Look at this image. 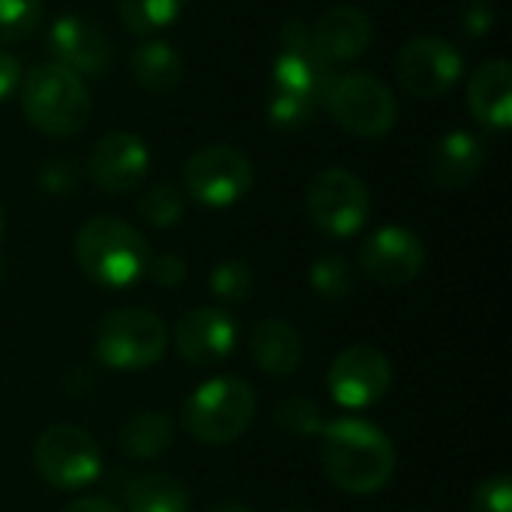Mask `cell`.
Masks as SVG:
<instances>
[{
  "instance_id": "obj_1",
  "label": "cell",
  "mask_w": 512,
  "mask_h": 512,
  "mask_svg": "<svg viewBox=\"0 0 512 512\" xmlns=\"http://www.w3.org/2000/svg\"><path fill=\"white\" fill-rule=\"evenodd\" d=\"M321 465L330 483L348 495H375L396 474V447L360 417H339L321 429Z\"/></svg>"
},
{
  "instance_id": "obj_2",
  "label": "cell",
  "mask_w": 512,
  "mask_h": 512,
  "mask_svg": "<svg viewBox=\"0 0 512 512\" xmlns=\"http://www.w3.org/2000/svg\"><path fill=\"white\" fill-rule=\"evenodd\" d=\"M150 246L138 228L117 216H93L75 234V261L81 273L102 288H132L147 276Z\"/></svg>"
},
{
  "instance_id": "obj_3",
  "label": "cell",
  "mask_w": 512,
  "mask_h": 512,
  "mask_svg": "<svg viewBox=\"0 0 512 512\" xmlns=\"http://www.w3.org/2000/svg\"><path fill=\"white\" fill-rule=\"evenodd\" d=\"M21 111L36 132L69 138L90 120V93L81 75L51 60L21 81Z\"/></svg>"
},
{
  "instance_id": "obj_4",
  "label": "cell",
  "mask_w": 512,
  "mask_h": 512,
  "mask_svg": "<svg viewBox=\"0 0 512 512\" xmlns=\"http://www.w3.org/2000/svg\"><path fill=\"white\" fill-rule=\"evenodd\" d=\"M258 411L255 390L243 378L219 375L192 390L183 405L180 423L198 444L222 447L246 435Z\"/></svg>"
},
{
  "instance_id": "obj_5",
  "label": "cell",
  "mask_w": 512,
  "mask_h": 512,
  "mask_svg": "<svg viewBox=\"0 0 512 512\" xmlns=\"http://www.w3.org/2000/svg\"><path fill=\"white\" fill-rule=\"evenodd\" d=\"M168 348V327L150 309H114L93 333V354L99 366L114 372H141L162 360Z\"/></svg>"
},
{
  "instance_id": "obj_6",
  "label": "cell",
  "mask_w": 512,
  "mask_h": 512,
  "mask_svg": "<svg viewBox=\"0 0 512 512\" xmlns=\"http://www.w3.org/2000/svg\"><path fill=\"white\" fill-rule=\"evenodd\" d=\"M321 105L345 132L357 138H381L396 126V96L384 81L366 72L333 75Z\"/></svg>"
},
{
  "instance_id": "obj_7",
  "label": "cell",
  "mask_w": 512,
  "mask_h": 512,
  "mask_svg": "<svg viewBox=\"0 0 512 512\" xmlns=\"http://www.w3.org/2000/svg\"><path fill=\"white\" fill-rule=\"evenodd\" d=\"M33 465L39 477L60 492H78L99 480L102 450L90 432L69 423L48 426L33 444Z\"/></svg>"
},
{
  "instance_id": "obj_8",
  "label": "cell",
  "mask_w": 512,
  "mask_h": 512,
  "mask_svg": "<svg viewBox=\"0 0 512 512\" xmlns=\"http://www.w3.org/2000/svg\"><path fill=\"white\" fill-rule=\"evenodd\" d=\"M306 210L312 225L333 237L345 240L363 231L372 213L369 186L348 168H324L312 177L306 189Z\"/></svg>"
},
{
  "instance_id": "obj_9",
  "label": "cell",
  "mask_w": 512,
  "mask_h": 512,
  "mask_svg": "<svg viewBox=\"0 0 512 512\" xmlns=\"http://www.w3.org/2000/svg\"><path fill=\"white\" fill-rule=\"evenodd\" d=\"M252 162L234 144H207L183 165V189L192 201L222 210L252 189Z\"/></svg>"
},
{
  "instance_id": "obj_10",
  "label": "cell",
  "mask_w": 512,
  "mask_h": 512,
  "mask_svg": "<svg viewBox=\"0 0 512 512\" xmlns=\"http://www.w3.org/2000/svg\"><path fill=\"white\" fill-rule=\"evenodd\" d=\"M462 54L441 36L408 39L396 54V78L405 93L417 99H438L450 93L462 78Z\"/></svg>"
},
{
  "instance_id": "obj_11",
  "label": "cell",
  "mask_w": 512,
  "mask_h": 512,
  "mask_svg": "<svg viewBox=\"0 0 512 512\" xmlns=\"http://www.w3.org/2000/svg\"><path fill=\"white\" fill-rule=\"evenodd\" d=\"M393 384V366L375 345H351L336 354L327 372V390L345 411L378 405Z\"/></svg>"
},
{
  "instance_id": "obj_12",
  "label": "cell",
  "mask_w": 512,
  "mask_h": 512,
  "mask_svg": "<svg viewBox=\"0 0 512 512\" xmlns=\"http://www.w3.org/2000/svg\"><path fill=\"white\" fill-rule=\"evenodd\" d=\"M330 81H333V69H330V63H324L318 57L309 27L300 18L285 21L279 30V54L273 63V87L321 102Z\"/></svg>"
},
{
  "instance_id": "obj_13",
  "label": "cell",
  "mask_w": 512,
  "mask_h": 512,
  "mask_svg": "<svg viewBox=\"0 0 512 512\" xmlns=\"http://www.w3.org/2000/svg\"><path fill=\"white\" fill-rule=\"evenodd\" d=\"M360 267L384 288H402L414 282L426 267V246L423 240L402 228V225H384L369 234V240L360 249Z\"/></svg>"
},
{
  "instance_id": "obj_14",
  "label": "cell",
  "mask_w": 512,
  "mask_h": 512,
  "mask_svg": "<svg viewBox=\"0 0 512 512\" xmlns=\"http://www.w3.org/2000/svg\"><path fill=\"white\" fill-rule=\"evenodd\" d=\"M237 336L234 318L216 306L189 309L174 324V348L180 360L195 369H213L225 363L237 348Z\"/></svg>"
},
{
  "instance_id": "obj_15",
  "label": "cell",
  "mask_w": 512,
  "mask_h": 512,
  "mask_svg": "<svg viewBox=\"0 0 512 512\" xmlns=\"http://www.w3.org/2000/svg\"><path fill=\"white\" fill-rule=\"evenodd\" d=\"M150 168V150L135 132L102 135L87 156V177L108 195L132 192L144 183Z\"/></svg>"
},
{
  "instance_id": "obj_16",
  "label": "cell",
  "mask_w": 512,
  "mask_h": 512,
  "mask_svg": "<svg viewBox=\"0 0 512 512\" xmlns=\"http://www.w3.org/2000/svg\"><path fill=\"white\" fill-rule=\"evenodd\" d=\"M48 51L54 63L72 69L75 75L99 78L114 63V42L111 36L81 15H60L48 30Z\"/></svg>"
},
{
  "instance_id": "obj_17",
  "label": "cell",
  "mask_w": 512,
  "mask_h": 512,
  "mask_svg": "<svg viewBox=\"0 0 512 512\" xmlns=\"http://www.w3.org/2000/svg\"><path fill=\"white\" fill-rule=\"evenodd\" d=\"M312 45L324 63H342L360 57L372 45V18L357 6H333L327 9L315 30Z\"/></svg>"
},
{
  "instance_id": "obj_18",
  "label": "cell",
  "mask_w": 512,
  "mask_h": 512,
  "mask_svg": "<svg viewBox=\"0 0 512 512\" xmlns=\"http://www.w3.org/2000/svg\"><path fill=\"white\" fill-rule=\"evenodd\" d=\"M468 108L489 129L512 123V66L507 60H486L468 81Z\"/></svg>"
},
{
  "instance_id": "obj_19",
  "label": "cell",
  "mask_w": 512,
  "mask_h": 512,
  "mask_svg": "<svg viewBox=\"0 0 512 512\" xmlns=\"http://www.w3.org/2000/svg\"><path fill=\"white\" fill-rule=\"evenodd\" d=\"M249 351L264 375L288 378L303 363V336L282 318H264L249 333Z\"/></svg>"
},
{
  "instance_id": "obj_20",
  "label": "cell",
  "mask_w": 512,
  "mask_h": 512,
  "mask_svg": "<svg viewBox=\"0 0 512 512\" xmlns=\"http://www.w3.org/2000/svg\"><path fill=\"white\" fill-rule=\"evenodd\" d=\"M429 165H432V177H435L438 186L462 189L483 171L486 144L477 135L465 132V129L447 132L444 138L435 141Z\"/></svg>"
},
{
  "instance_id": "obj_21",
  "label": "cell",
  "mask_w": 512,
  "mask_h": 512,
  "mask_svg": "<svg viewBox=\"0 0 512 512\" xmlns=\"http://www.w3.org/2000/svg\"><path fill=\"white\" fill-rule=\"evenodd\" d=\"M132 78L150 93H171L183 81V57L165 39H147L129 54Z\"/></svg>"
},
{
  "instance_id": "obj_22",
  "label": "cell",
  "mask_w": 512,
  "mask_h": 512,
  "mask_svg": "<svg viewBox=\"0 0 512 512\" xmlns=\"http://www.w3.org/2000/svg\"><path fill=\"white\" fill-rule=\"evenodd\" d=\"M123 507L126 512H189L192 498L183 480L162 471H147L123 486Z\"/></svg>"
},
{
  "instance_id": "obj_23",
  "label": "cell",
  "mask_w": 512,
  "mask_h": 512,
  "mask_svg": "<svg viewBox=\"0 0 512 512\" xmlns=\"http://www.w3.org/2000/svg\"><path fill=\"white\" fill-rule=\"evenodd\" d=\"M174 444V420L162 411H141L117 432V447L129 459H156Z\"/></svg>"
},
{
  "instance_id": "obj_24",
  "label": "cell",
  "mask_w": 512,
  "mask_h": 512,
  "mask_svg": "<svg viewBox=\"0 0 512 512\" xmlns=\"http://www.w3.org/2000/svg\"><path fill=\"white\" fill-rule=\"evenodd\" d=\"M186 0H117V15L123 27L135 36L156 33L177 21Z\"/></svg>"
},
{
  "instance_id": "obj_25",
  "label": "cell",
  "mask_w": 512,
  "mask_h": 512,
  "mask_svg": "<svg viewBox=\"0 0 512 512\" xmlns=\"http://www.w3.org/2000/svg\"><path fill=\"white\" fill-rule=\"evenodd\" d=\"M309 285L318 297H324L330 303H342L354 294L357 276H354V267L342 255H324L312 264Z\"/></svg>"
},
{
  "instance_id": "obj_26",
  "label": "cell",
  "mask_w": 512,
  "mask_h": 512,
  "mask_svg": "<svg viewBox=\"0 0 512 512\" xmlns=\"http://www.w3.org/2000/svg\"><path fill=\"white\" fill-rule=\"evenodd\" d=\"M273 423L279 429H285L288 435H300V438H315L324 429V411L315 399L309 396H291L282 399L273 411Z\"/></svg>"
},
{
  "instance_id": "obj_27",
  "label": "cell",
  "mask_w": 512,
  "mask_h": 512,
  "mask_svg": "<svg viewBox=\"0 0 512 512\" xmlns=\"http://www.w3.org/2000/svg\"><path fill=\"white\" fill-rule=\"evenodd\" d=\"M138 216L153 228H171L183 219V192L171 183H156L138 198Z\"/></svg>"
},
{
  "instance_id": "obj_28",
  "label": "cell",
  "mask_w": 512,
  "mask_h": 512,
  "mask_svg": "<svg viewBox=\"0 0 512 512\" xmlns=\"http://www.w3.org/2000/svg\"><path fill=\"white\" fill-rule=\"evenodd\" d=\"M252 285H255V273L246 261L240 258H228V261H219L210 273V294L219 300V303H243L249 294H252Z\"/></svg>"
},
{
  "instance_id": "obj_29",
  "label": "cell",
  "mask_w": 512,
  "mask_h": 512,
  "mask_svg": "<svg viewBox=\"0 0 512 512\" xmlns=\"http://www.w3.org/2000/svg\"><path fill=\"white\" fill-rule=\"evenodd\" d=\"M45 15L42 0H0V45L27 39Z\"/></svg>"
},
{
  "instance_id": "obj_30",
  "label": "cell",
  "mask_w": 512,
  "mask_h": 512,
  "mask_svg": "<svg viewBox=\"0 0 512 512\" xmlns=\"http://www.w3.org/2000/svg\"><path fill=\"white\" fill-rule=\"evenodd\" d=\"M315 99L309 96H300V93H288V90H276L270 93V102H267V120L282 129V132H294V129H303L309 126L312 114H315Z\"/></svg>"
},
{
  "instance_id": "obj_31",
  "label": "cell",
  "mask_w": 512,
  "mask_h": 512,
  "mask_svg": "<svg viewBox=\"0 0 512 512\" xmlns=\"http://www.w3.org/2000/svg\"><path fill=\"white\" fill-rule=\"evenodd\" d=\"M468 512H512V483L510 477H489L483 480L474 495Z\"/></svg>"
},
{
  "instance_id": "obj_32",
  "label": "cell",
  "mask_w": 512,
  "mask_h": 512,
  "mask_svg": "<svg viewBox=\"0 0 512 512\" xmlns=\"http://www.w3.org/2000/svg\"><path fill=\"white\" fill-rule=\"evenodd\" d=\"M39 186L48 195H69L78 186V168L69 159H51L39 171Z\"/></svg>"
},
{
  "instance_id": "obj_33",
  "label": "cell",
  "mask_w": 512,
  "mask_h": 512,
  "mask_svg": "<svg viewBox=\"0 0 512 512\" xmlns=\"http://www.w3.org/2000/svg\"><path fill=\"white\" fill-rule=\"evenodd\" d=\"M147 276L156 285H162V288H177V285L186 282V261L180 255H171V252L153 255L150 258V267H147Z\"/></svg>"
},
{
  "instance_id": "obj_34",
  "label": "cell",
  "mask_w": 512,
  "mask_h": 512,
  "mask_svg": "<svg viewBox=\"0 0 512 512\" xmlns=\"http://www.w3.org/2000/svg\"><path fill=\"white\" fill-rule=\"evenodd\" d=\"M459 21H462V30L468 36H483L495 27V9H492V0H468L459 12Z\"/></svg>"
},
{
  "instance_id": "obj_35",
  "label": "cell",
  "mask_w": 512,
  "mask_h": 512,
  "mask_svg": "<svg viewBox=\"0 0 512 512\" xmlns=\"http://www.w3.org/2000/svg\"><path fill=\"white\" fill-rule=\"evenodd\" d=\"M18 84H21V63H18V57H12L9 51L0 48V99L15 93Z\"/></svg>"
},
{
  "instance_id": "obj_36",
  "label": "cell",
  "mask_w": 512,
  "mask_h": 512,
  "mask_svg": "<svg viewBox=\"0 0 512 512\" xmlns=\"http://www.w3.org/2000/svg\"><path fill=\"white\" fill-rule=\"evenodd\" d=\"M60 512H123L117 504H111L108 498H99V495H84L72 504H66Z\"/></svg>"
},
{
  "instance_id": "obj_37",
  "label": "cell",
  "mask_w": 512,
  "mask_h": 512,
  "mask_svg": "<svg viewBox=\"0 0 512 512\" xmlns=\"http://www.w3.org/2000/svg\"><path fill=\"white\" fill-rule=\"evenodd\" d=\"M210 512H255L252 507H246L243 501H234V498H228V501H219V504H213Z\"/></svg>"
},
{
  "instance_id": "obj_38",
  "label": "cell",
  "mask_w": 512,
  "mask_h": 512,
  "mask_svg": "<svg viewBox=\"0 0 512 512\" xmlns=\"http://www.w3.org/2000/svg\"><path fill=\"white\" fill-rule=\"evenodd\" d=\"M3 225H6V219H3V207H0V237H3Z\"/></svg>"
},
{
  "instance_id": "obj_39",
  "label": "cell",
  "mask_w": 512,
  "mask_h": 512,
  "mask_svg": "<svg viewBox=\"0 0 512 512\" xmlns=\"http://www.w3.org/2000/svg\"><path fill=\"white\" fill-rule=\"evenodd\" d=\"M285 512H300V510H285Z\"/></svg>"
}]
</instances>
